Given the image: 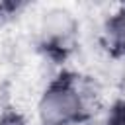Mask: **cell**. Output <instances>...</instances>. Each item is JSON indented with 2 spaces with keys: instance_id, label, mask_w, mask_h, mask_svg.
Segmentation results:
<instances>
[{
  "instance_id": "6da1fadb",
  "label": "cell",
  "mask_w": 125,
  "mask_h": 125,
  "mask_svg": "<svg viewBox=\"0 0 125 125\" xmlns=\"http://www.w3.org/2000/svg\"><path fill=\"white\" fill-rule=\"evenodd\" d=\"M94 84L72 70L57 72L41 90L35 104L37 125H82L98 115Z\"/></svg>"
},
{
  "instance_id": "7a4b0ae2",
  "label": "cell",
  "mask_w": 125,
  "mask_h": 125,
  "mask_svg": "<svg viewBox=\"0 0 125 125\" xmlns=\"http://www.w3.org/2000/svg\"><path fill=\"white\" fill-rule=\"evenodd\" d=\"M76 37L78 23L72 12L64 8H51L43 14L37 45L47 59L55 62H64L76 47Z\"/></svg>"
},
{
  "instance_id": "3957f363",
  "label": "cell",
  "mask_w": 125,
  "mask_h": 125,
  "mask_svg": "<svg viewBox=\"0 0 125 125\" xmlns=\"http://www.w3.org/2000/svg\"><path fill=\"white\" fill-rule=\"evenodd\" d=\"M102 45L115 59H125V4L117 6L102 23Z\"/></svg>"
},
{
  "instance_id": "277c9868",
  "label": "cell",
  "mask_w": 125,
  "mask_h": 125,
  "mask_svg": "<svg viewBox=\"0 0 125 125\" xmlns=\"http://www.w3.org/2000/svg\"><path fill=\"white\" fill-rule=\"evenodd\" d=\"M102 117L107 125H125V98L115 100L107 109H104Z\"/></svg>"
},
{
  "instance_id": "5b68a950",
  "label": "cell",
  "mask_w": 125,
  "mask_h": 125,
  "mask_svg": "<svg viewBox=\"0 0 125 125\" xmlns=\"http://www.w3.org/2000/svg\"><path fill=\"white\" fill-rule=\"evenodd\" d=\"M0 125H29V123L20 111L4 109V111H0Z\"/></svg>"
},
{
  "instance_id": "8992f818",
  "label": "cell",
  "mask_w": 125,
  "mask_h": 125,
  "mask_svg": "<svg viewBox=\"0 0 125 125\" xmlns=\"http://www.w3.org/2000/svg\"><path fill=\"white\" fill-rule=\"evenodd\" d=\"M82 125H107V123H105V119L102 117V113H98V115H94L92 119H88L86 123H82Z\"/></svg>"
}]
</instances>
